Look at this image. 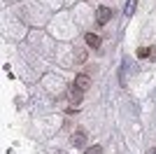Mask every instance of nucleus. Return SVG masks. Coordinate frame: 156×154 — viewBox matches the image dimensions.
<instances>
[{"mask_svg":"<svg viewBox=\"0 0 156 154\" xmlns=\"http://www.w3.org/2000/svg\"><path fill=\"white\" fill-rule=\"evenodd\" d=\"M110 19H112V9H110V7H98V12H96V21H98V26H105Z\"/></svg>","mask_w":156,"mask_h":154,"instance_id":"f257e3e1","label":"nucleus"},{"mask_svg":"<svg viewBox=\"0 0 156 154\" xmlns=\"http://www.w3.org/2000/svg\"><path fill=\"white\" fill-rule=\"evenodd\" d=\"M68 94H70L72 103H75V105H79V103H82V94H84V89H79L77 84H72V86H70V91H68Z\"/></svg>","mask_w":156,"mask_h":154,"instance_id":"f03ea898","label":"nucleus"},{"mask_svg":"<svg viewBox=\"0 0 156 154\" xmlns=\"http://www.w3.org/2000/svg\"><path fill=\"white\" fill-rule=\"evenodd\" d=\"M137 56L140 58H151V61H154L156 58V47H140V49H137Z\"/></svg>","mask_w":156,"mask_h":154,"instance_id":"7ed1b4c3","label":"nucleus"},{"mask_svg":"<svg viewBox=\"0 0 156 154\" xmlns=\"http://www.w3.org/2000/svg\"><path fill=\"white\" fill-rule=\"evenodd\" d=\"M75 84H77L79 89H84V91H86L89 86H91V77L82 72V75H77V77H75Z\"/></svg>","mask_w":156,"mask_h":154,"instance_id":"20e7f679","label":"nucleus"},{"mask_svg":"<svg viewBox=\"0 0 156 154\" xmlns=\"http://www.w3.org/2000/svg\"><path fill=\"white\" fill-rule=\"evenodd\" d=\"M72 145H75V147H84V145H86V133H84V131L72 133Z\"/></svg>","mask_w":156,"mask_h":154,"instance_id":"39448f33","label":"nucleus"},{"mask_svg":"<svg viewBox=\"0 0 156 154\" xmlns=\"http://www.w3.org/2000/svg\"><path fill=\"white\" fill-rule=\"evenodd\" d=\"M86 45L91 47V49H98V47H100V38H98L96 33H86Z\"/></svg>","mask_w":156,"mask_h":154,"instance_id":"423d86ee","label":"nucleus"},{"mask_svg":"<svg viewBox=\"0 0 156 154\" xmlns=\"http://www.w3.org/2000/svg\"><path fill=\"white\" fill-rule=\"evenodd\" d=\"M135 7H137V0H128V2H126V7H124V12L130 16V14L135 12Z\"/></svg>","mask_w":156,"mask_h":154,"instance_id":"0eeeda50","label":"nucleus"},{"mask_svg":"<svg viewBox=\"0 0 156 154\" xmlns=\"http://www.w3.org/2000/svg\"><path fill=\"white\" fill-rule=\"evenodd\" d=\"M84 154H103V147H100V145H93V147H89Z\"/></svg>","mask_w":156,"mask_h":154,"instance_id":"6e6552de","label":"nucleus"},{"mask_svg":"<svg viewBox=\"0 0 156 154\" xmlns=\"http://www.w3.org/2000/svg\"><path fill=\"white\" fill-rule=\"evenodd\" d=\"M151 154H156V149H154V152H151Z\"/></svg>","mask_w":156,"mask_h":154,"instance_id":"1a4fd4ad","label":"nucleus"}]
</instances>
